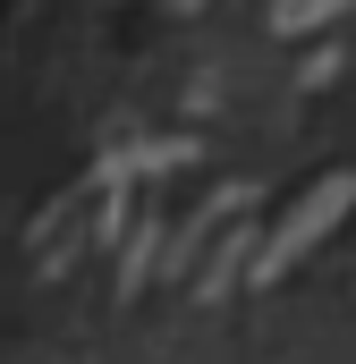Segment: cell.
Masks as SVG:
<instances>
[{
	"label": "cell",
	"mask_w": 356,
	"mask_h": 364,
	"mask_svg": "<svg viewBox=\"0 0 356 364\" xmlns=\"http://www.w3.org/2000/svg\"><path fill=\"white\" fill-rule=\"evenodd\" d=\"M348 203H356V170H331L314 195H297V203L280 212V229L263 237V255H255V279H288L305 263V246H323V237L348 220Z\"/></svg>",
	"instance_id": "obj_1"
},
{
	"label": "cell",
	"mask_w": 356,
	"mask_h": 364,
	"mask_svg": "<svg viewBox=\"0 0 356 364\" xmlns=\"http://www.w3.org/2000/svg\"><path fill=\"white\" fill-rule=\"evenodd\" d=\"M356 0H280V9H271V26H280V34H314V26H331V17H348Z\"/></svg>",
	"instance_id": "obj_2"
}]
</instances>
